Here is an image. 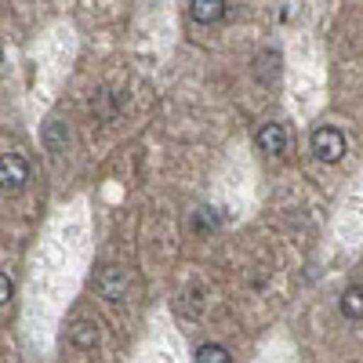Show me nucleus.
I'll list each match as a JSON object with an SVG mask.
<instances>
[{
    "label": "nucleus",
    "mask_w": 363,
    "mask_h": 363,
    "mask_svg": "<svg viewBox=\"0 0 363 363\" xmlns=\"http://www.w3.org/2000/svg\"><path fill=\"white\" fill-rule=\"evenodd\" d=\"M309 145H313V157L320 164H338L345 157V135L338 128H327V124L316 128L313 138H309Z\"/></svg>",
    "instance_id": "obj_1"
},
{
    "label": "nucleus",
    "mask_w": 363,
    "mask_h": 363,
    "mask_svg": "<svg viewBox=\"0 0 363 363\" xmlns=\"http://www.w3.org/2000/svg\"><path fill=\"white\" fill-rule=\"evenodd\" d=\"M95 291L106 301H124L128 298V272L116 269V265H99L95 272Z\"/></svg>",
    "instance_id": "obj_2"
},
{
    "label": "nucleus",
    "mask_w": 363,
    "mask_h": 363,
    "mask_svg": "<svg viewBox=\"0 0 363 363\" xmlns=\"http://www.w3.org/2000/svg\"><path fill=\"white\" fill-rule=\"evenodd\" d=\"M0 182H4V193H22L29 182V164L18 153H4V164H0Z\"/></svg>",
    "instance_id": "obj_3"
},
{
    "label": "nucleus",
    "mask_w": 363,
    "mask_h": 363,
    "mask_svg": "<svg viewBox=\"0 0 363 363\" xmlns=\"http://www.w3.org/2000/svg\"><path fill=\"white\" fill-rule=\"evenodd\" d=\"M255 145H258V153H265V157H280L284 149H287V131H284V124H262V128L255 131Z\"/></svg>",
    "instance_id": "obj_4"
},
{
    "label": "nucleus",
    "mask_w": 363,
    "mask_h": 363,
    "mask_svg": "<svg viewBox=\"0 0 363 363\" xmlns=\"http://www.w3.org/2000/svg\"><path fill=\"white\" fill-rule=\"evenodd\" d=\"M189 15H193V22H200V26L222 22V18H225V0H189Z\"/></svg>",
    "instance_id": "obj_5"
},
{
    "label": "nucleus",
    "mask_w": 363,
    "mask_h": 363,
    "mask_svg": "<svg viewBox=\"0 0 363 363\" xmlns=\"http://www.w3.org/2000/svg\"><path fill=\"white\" fill-rule=\"evenodd\" d=\"M69 342L77 345V349H95L99 345V323L95 320H77L73 327H69Z\"/></svg>",
    "instance_id": "obj_6"
},
{
    "label": "nucleus",
    "mask_w": 363,
    "mask_h": 363,
    "mask_svg": "<svg viewBox=\"0 0 363 363\" xmlns=\"http://www.w3.org/2000/svg\"><path fill=\"white\" fill-rule=\"evenodd\" d=\"M342 316L363 320V284H349L342 294Z\"/></svg>",
    "instance_id": "obj_7"
},
{
    "label": "nucleus",
    "mask_w": 363,
    "mask_h": 363,
    "mask_svg": "<svg viewBox=\"0 0 363 363\" xmlns=\"http://www.w3.org/2000/svg\"><path fill=\"white\" fill-rule=\"evenodd\" d=\"M255 66H258L255 73H258V80H262V84L277 80V77H280V51H262Z\"/></svg>",
    "instance_id": "obj_8"
},
{
    "label": "nucleus",
    "mask_w": 363,
    "mask_h": 363,
    "mask_svg": "<svg viewBox=\"0 0 363 363\" xmlns=\"http://www.w3.org/2000/svg\"><path fill=\"white\" fill-rule=\"evenodd\" d=\"M196 363H233V356H229V349H225V345L207 342V345H200V349H196Z\"/></svg>",
    "instance_id": "obj_9"
},
{
    "label": "nucleus",
    "mask_w": 363,
    "mask_h": 363,
    "mask_svg": "<svg viewBox=\"0 0 363 363\" xmlns=\"http://www.w3.org/2000/svg\"><path fill=\"white\" fill-rule=\"evenodd\" d=\"M62 128H66V124H58V120H51V124H48V149H51V153L66 149V142H69V131L62 135Z\"/></svg>",
    "instance_id": "obj_10"
},
{
    "label": "nucleus",
    "mask_w": 363,
    "mask_h": 363,
    "mask_svg": "<svg viewBox=\"0 0 363 363\" xmlns=\"http://www.w3.org/2000/svg\"><path fill=\"white\" fill-rule=\"evenodd\" d=\"M11 298H15V284H11V277L4 272V277H0V306H11Z\"/></svg>",
    "instance_id": "obj_11"
}]
</instances>
